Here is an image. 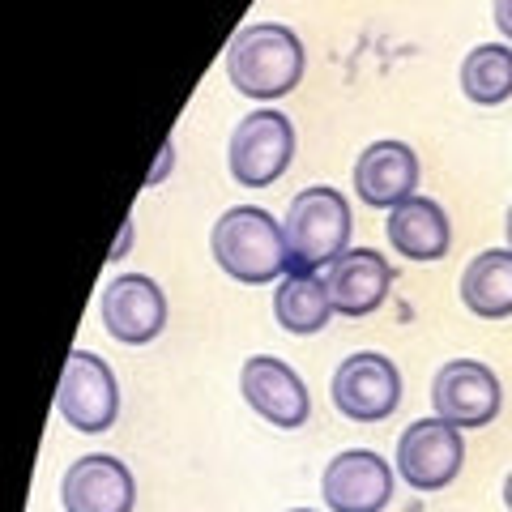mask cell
<instances>
[{"label": "cell", "mask_w": 512, "mask_h": 512, "mask_svg": "<svg viewBox=\"0 0 512 512\" xmlns=\"http://www.w3.org/2000/svg\"><path fill=\"white\" fill-rule=\"evenodd\" d=\"M491 18H495V30L512 43V0H491Z\"/></svg>", "instance_id": "19"}, {"label": "cell", "mask_w": 512, "mask_h": 512, "mask_svg": "<svg viewBox=\"0 0 512 512\" xmlns=\"http://www.w3.org/2000/svg\"><path fill=\"white\" fill-rule=\"evenodd\" d=\"M99 316L120 346H146L167 329V295L146 274H120L103 286Z\"/></svg>", "instance_id": "9"}, {"label": "cell", "mask_w": 512, "mask_h": 512, "mask_svg": "<svg viewBox=\"0 0 512 512\" xmlns=\"http://www.w3.org/2000/svg\"><path fill=\"white\" fill-rule=\"evenodd\" d=\"M431 406H436V419L453 423L457 431L491 427L504 410L500 376L478 359H453L431 380Z\"/></svg>", "instance_id": "8"}, {"label": "cell", "mask_w": 512, "mask_h": 512, "mask_svg": "<svg viewBox=\"0 0 512 512\" xmlns=\"http://www.w3.org/2000/svg\"><path fill=\"white\" fill-rule=\"evenodd\" d=\"M60 504L64 512H133L137 504L133 470L111 453H90L64 470Z\"/></svg>", "instance_id": "12"}, {"label": "cell", "mask_w": 512, "mask_h": 512, "mask_svg": "<svg viewBox=\"0 0 512 512\" xmlns=\"http://www.w3.org/2000/svg\"><path fill=\"white\" fill-rule=\"evenodd\" d=\"M504 508L512 512V470H508V478H504Z\"/></svg>", "instance_id": "22"}, {"label": "cell", "mask_w": 512, "mask_h": 512, "mask_svg": "<svg viewBox=\"0 0 512 512\" xmlns=\"http://www.w3.org/2000/svg\"><path fill=\"white\" fill-rule=\"evenodd\" d=\"M329 512H384L393 500V466L372 448H346L320 474Z\"/></svg>", "instance_id": "10"}, {"label": "cell", "mask_w": 512, "mask_h": 512, "mask_svg": "<svg viewBox=\"0 0 512 512\" xmlns=\"http://www.w3.org/2000/svg\"><path fill=\"white\" fill-rule=\"evenodd\" d=\"M397 474L410 491H444L466 466V440L444 419H414L397 440Z\"/></svg>", "instance_id": "7"}, {"label": "cell", "mask_w": 512, "mask_h": 512, "mask_svg": "<svg viewBox=\"0 0 512 512\" xmlns=\"http://www.w3.org/2000/svg\"><path fill=\"white\" fill-rule=\"evenodd\" d=\"M210 252H214L222 274L244 282V286L282 282L286 269H291L282 222L269 210H261V205H231V210L214 222Z\"/></svg>", "instance_id": "2"}, {"label": "cell", "mask_w": 512, "mask_h": 512, "mask_svg": "<svg viewBox=\"0 0 512 512\" xmlns=\"http://www.w3.org/2000/svg\"><path fill=\"white\" fill-rule=\"evenodd\" d=\"M461 94L478 107H500L512 99V47L478 43L461 60Z\"/></svg>", "instance_id": "18"}, {"label": "cell", "mask_w": 512, "mask_h": 512, "mask_svg": "<svg viewBox=\"0 0 512 512\" xmlns=\"http://www.w3.org/2000/svg\"><path fill=\"white\" fill-rule=\"evenodd\" d=\"M128 244H133V222H124V235L116 239V248H111V261H120V256L128 252Z\"/></svg>", "instance_id": "21"}, {"label": "cell", "mask_w": 512, "mask_h": 512, "mask_svg": "<svg viewBox=\"0 0 512 512\" xmlns=\"http://www.w3.org/2000/svg\"><path fill=\"white\" fill-rule=\"evenodd\" d=\"M56 410L82 436H103L120 414V384H116V372L107 367V359H99L94 350H82V346L69 350L60 389H56Z\"/></svg>", "instance_id": "4"}, {"label": "cell", "mask_w": 512, "mask_h": 512, "mask_svg": "<svg viewBox=\"0 0 512 512\" xmlns=\"http://www.w3.org/2000/svg\"><path fill=\"white\" fill-rule=\"evenodd\" d=\"M461 303L483 316V320H504L512 316V248H487L461 274Z\"/></svg>", "instance_id": "16"}, {"label": "cell", "mask_w": 512, "mask_h": 512, "mask_svg": "<svg viewBox=\"0 0 512 512\" xmlns=\"http://www.w3.org/2000/svg\"><path fill=\"white\" fill-rule=\"evenodd\" d=\"M274 316L286 333L295 338H312L329 325L333 316V299H329V282L316 274H286L274 291Z\"/></svg>", "instance_id": "17"}, {"label": "cell", "mask_w": 512, "mask_h": 512, "mask_svg": "<svg viewBox=\"0 0 512 512\" xmlns=\"http://www.w3.org/2000/svg\"><path fill=\"white\" fill-rule=\"evenodd\" d=\"M384 235H389L393 252L406 256V261H440V256H448V244H453L444 205L431 197H410L397 210H389Z\"/></svg>", "instance_id": "15"}, {"label": "cell", "mask_w": 512, "mask_h": 512, "mask_svg": "<svg viewBox=\"0 0 512 512\" xmlns=\"http://www.w3.org/2000/svg\"><path fill=\"white\" fill-rule=\"evenodd\" d=\"M329 299L342 316H372L393 291V265L376 248H350L329 265Z\"/></svg>", "instance_id": "14"}, {"label": "cell", "mask_w": 512, "mask_h": 512, "mask_svg": "<svg viewBox=\"0 0 512 512\" xmlns=\"http://www.w3.org/2000/svg\"><path fill=\"white\" fill-rule=\"evenodd\" d=\"M504 231H508V248H512V205H508V218H504Z\"/></svg>", "instance_id": "23"}, {"label": "cell", "mask_w": 512, "mask_h": 512, "mask_svg": "<svg viewBox=\"0 0 512 512\" xmlns=\"http://www.w3.org/2000/svg\"><path fill=\"white\" fill-rule=\"evenodd\" d=\"M419 154H414L406 141H372L359 163H355V192L363 205L372 210H397L402 201L419 197Z\"/></svg>", "instance_id": "13"}, {"label": "cell", "mask_w": 512, "mask_h": 512, "mask_svg": "<svg viewBox=\"0 0 512 512\" xmlns=\"http://www.w3.org/2000/svg\"><path fill=\"white\" fill-rule=\"evenodd\" d=\"M329 397L350 423H384L402 406V372L380 350H359V355L342 359V367L333 372Z\"/></svg>", "instance_id": "6"}, {"label": "cell", "mask_w": 512, "mask_h": 512, "mask_svg": "<svg viewBox=\"0 0 512 512\" xmlns=\"http://www.w3.org/2000/svg\"><path fill=\"white\" fill-rule=\"evenodd\" d=\"M171 163H175V146H171V141H167V146H163V163H158L150 175H146V184L154 188V184H163V175L171 171Z\"/></svg>", "instance_id": "20"}, {"label": "cell", "mask_w": 512, "mask_h": 512, "mask_svg": "<svg viewBox=\"0 0 512 512\" xmlns=\"http://www.w3.org/2000/svg\"><path fill=\"white\" fill-rule=\"evenodd\" d=\"M295 158V124L282 111H252L235 124L227 146V171L244 188H269Z\"/></svg>", "instance_id": "5"}, {"label": "cell", "mask_w": 512, "mask_h": 512, "mask_svg": "<svg viewBox=\"0 0 512 512\" xmlns=\"http://www.w3.org/2000/svg\"><path fill=\"white\" fill-rule=\"evenodd\" d=\"M350 201L338 188L329 184H312L291 197V210H286V256H291L295 274H316V269H329L342 252H350ZM286 269V274H291Z\"/></svg>", "instance_id": "3"}, {"label": "cell", "mask_w": 512, "mask_h": 512, "mask_svg": "<svg viewBox=\"0 0 512 512\" xmlns=\"http://www.w3.org/2000/svg\"><path fill=\"white\" fill-rule=\"evenodd\" d=\"M239 393H244V402L261 414L265 423H274L282 431L303 427L312 414V397H308L303 376L291 363H282L274 355H252L244 363V372H239Z\"/></svg>", "instance_id": "11"}, {"label": "cell", "mask_w": 512, "mask_h": 512, "mask_svg": "<svg viewBox=\"0 0 512 512\" xmlns=\"http://www.w3.org/2000/svg\"><path fill=\"white\" fill-rule=\"evenodd\" d=\"M291 512H316V508H291Z\"/></svg>", "instance_id": "24"}, {"label": "cell", "mask_w": 512, "mask_h": 512, "mask_svg": "<svg viewBox=\"0 0 512 512\" xmlns=\"http://www.w3.org/2000/svg\"><path fill=\"white\" fill-rule=\"evenodd\" d=\"M308 69L303 39L282 22H252L227 47V77L231 86L256 103L286 99Z\"/></svg>", "instance_id": "1"}]
</instances>
